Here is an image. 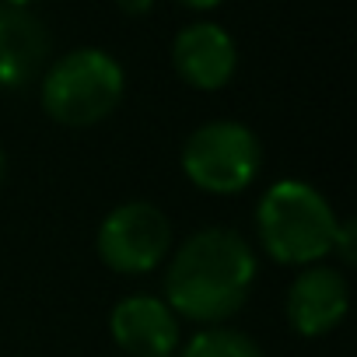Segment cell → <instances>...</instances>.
Instances as JSON below:
<instances>
[{
  "instance_id": "8",
  "label": "cell",
  "mask_w": 357,
  "mask_h": 357,
  "mask_svg": "<svg viewBox=\"0 0 357 357\" xmlns=\"http://www.w3.org/2000/svg\"><path fill=\"white\" fill-rule=\"evenodd\" d=\"M112 340L130 357H165L178 350V315L168 308L165 298L154 294H126L116 301L109 315Z\"/></svg>"
},
{
  "instance_id": "16",
  "label": "cell",
  "mask_w": 357,
  "mask_h": 357,
  "mask_svg": "<svg viewBox=\"0 0 357 357\" xmlns=\"http://www.w3.org/2000/svg\"><path fill=\"white\" fill-rule=\"evenodd\" d=\"M165 357H175V354H165Z\"/></svg>"
},
{
  "instance_id": "15",
  "label": "cell",
  "mask_w": 357,
  "mask_h": 357,
  "mask_svg": "<svg viewBox=\"0 0 357 357\" xmlns=\"http://www.w3.org/2000/svg\"><path fill=\"white\" fill-rule=\"evenodd\" d=\"M4 4H15V8H32L36 0H4Z\"/></svg>"
},
{
  "instance_id": "9",
  "label": "cell",
  "mask_w": 357,
  "mask_h": 357,
  "mask_svg": "<svg viewBox=\"0 0 357 357\" xmlns=\"http://www.w3.org/2000/svg\"><path fill=\"white\" fill-rule=\"evenodd\" d=\"M50 60V32L29 11L0 0V91L32 84Z\"/></svg>"
},
{
  "instance_id": "2",
  "label": "cell",
  "mask_w": 357,
  "mask_h": 357,
  "mask_svg": "<svg viewBox=\"0 0 357 357\" xmlns=\"http://www.w3.org/2000/svg\"><path fill=\"white\" fill-rule=\"evenodd\" d=\"M336 221L340 218L333 214L329 200L301 178H280L256 204L259 245L284 266H312L326 259Z\"/></svg>"
},
{
  "instance_id": "1",
  "label": "cell",
  "mask_w": 357,
  "mask_h": 357,
  "mask_svg": "<svg viewBox=\"0 0 357 357\" xmlns=\"http://www.w3.org/2000/svg\"><path fill=\"white\" fill-rule=\"evenodd\" d=\"M256 284V252L231 228H200L165 270V301L178 319L218 326L242 312Z\"/></svg>"
},
{
  "instance_id": "11",
  "label": "cell",
  "mask_w": 357,
  "mask_h": 357,
  "mask_svg": "<svg viewBox=\"0 0 357 357\" xmlns=\"http://www.w3.org/2000/svg\"><path fill=\"white\" fill-rule=\"evenodd\" d=\"M357 221L354 218H347V221H336V235H333V249H329V256H336L343 266H350L354 259H357Z\"/></svg>"
},
{
  "instance_id": "12",
  "label": "cell",
  "mask_w": 357,
  "mask_h": 357,
  "mask_svg": "<svg viewBox=\"0 0 357 357\" xmlns=\"http://www.w3.org/2000/svg\"><path fill=\"white\" fill-rule=\"evenodd\" d=\"M112 4H116L126 18H144V15L154 8V0H112Z\"/></svg>"
},
{
  "instance_id": "3",
  "label": "cell",
  "mask_w": 357,
  "mask_h": 357,
  "mask_svg": "<svg viewBox=\"0 0 357 357\" xmlns=\"http://www.w3.org/2000/svg\"><path fill=\"white\" fill-rule=\"evenodd\" d=\"M126 74L105 50L84 46L60 56L43 74V109L60 126H95L123 102Z\"/></svg>"
},
{
  "instance_id": "10",
  "label": "cell",
  "mask_w": 357,
  "mask_h": 357,
  "mask_svg": "<svg viewBox=\"0 0 357 357\" xmlns=\"http://www.w3.org/2000/svg\"><path fill=\"white\" fill-rule=\"evenodd\" d=\"M175 357H266L259 350V343L238 329H225V326H214V329H200L183 350Z\"/></svg>"
},
{
  "instance_id": "13",
  "label": "cell",
  "mask_w": 357,
  "mask_h": 357,
  "mask_svg": "<svg viewBox=\"0 0 357 357\" xmlns=\"http://www.w3.org/2000/svg\"><path fill=\"white\" fill-rule=\"evenodd\" d=\"M178 8H190V11H214V8H221L225 0H175Z\"/></svg>"
},
{
  "instance_id": "6",
  "label": "cell",
  "mask_w": 357,
  "mask_h": 357,
  "mask_svg": "<svg viewBox=\"0 0 357 357\" xmlns=\"http://www.w3.org/2000/svg\"><path fill=\"white\" fill-rule=\"evenodd\" d=\"M350 308V284L343 277V270L333 266H305L284 298V312L287 322L298 336H326L333 333Z\"/></svg>"
},
{
  "instance_id": "5",
  "label": "cell",
  "mask_w": 357,
  "mask_h": 357,
  "mask_svg": "<svg viewBox=\"0 0 357 357\" xmlns=\"http://www.w3.org/2000/svg\"><path fill=\"white\" fill-rule=\"evenodd\" d=\"M98 259L119 277H147L172 252V225L161 207L147 200L119 204L95 235Z\"/></svg>"
},
{
  "instance_id": "4",
  "label": "cell",
  "mask_w": 357,
  "mask_h": 357,
  "mask_svg": "<svg viewBox=\"0 0 357 357\" xmlns=\"http://www.w3.org/2000/svg\"><path fill=\"white\" fill-rule=\"evenodd\" d=\"M263 168L259 137L235 119H211L197 126L183 147V172L200 193L235 197L256 183Z\"/></svg>"
},
{
  "instance_id": "14",
  "label": "cell",
  "mask_w": 357,
  "mask_h": 357,
  "mask_svg": "<svg viewBox=\"0 0 357 357\" xmlns=\"http://www.w3.org/2000/svg\"><path fill=\"white\" fill-rule=\"evenodd\" d=\"M4 172H8V158H4V147H0V183H4Z\"/></svg>"
},
{
  "instance_id": "7",
  "label": "cell",
  "mask_w": 357,
  "mask_h": 357,
  "mask_svg": "<svg viewBox=\"0 0 357 357\" xmlns=\"http://www.w3.org/2000/svg\"><path fill=\"white\" fill-rule=\"evenodd\" d=\"M172 67L190 88L218 91L238 70V46L221 25L193 22L186 29H178L172 43Z\"/></svg>"
}]
</instances>
